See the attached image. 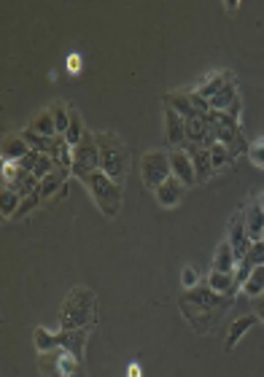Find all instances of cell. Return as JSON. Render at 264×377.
<instances>
[{
    "mask_svg": "<svg viewBox=\"0 0 264 377\" xmlns=\"http://www.w3.org/2000/svg\"><path fill=\"white\" fill-rule=\"evenodd\" d=\"M229 302L232 297H222V294H213L208 286H197L178 299V307H181L183 318L192 323V329L197 334H205L213 329V323L219 321V313Z\"/></svg>",
    "mask_w": 264,
    "mask_h": 377,
    "instance_id": "1",
    "label": "cell"
},
{
    "mask_svg": "<svg viewBox=\"0 0 264 377\" xmlns=\"http://www.w3.org/2000/svg\"><path fill=\"white\" fill-rule=\"evenodd\" d=\"M98 318V297L84 288L73 286L60 307V326L62 329H89Z\"/></svg>",
    "mask_w": 264,
    "mask_h": 377,
    "instance_id": "2",
    "label": "cell"
},
{
    "mask_svg": "<svg viewBox=\"0 0 264 377\" xmlns=\"http://www.w3.org/2000/svg\"><path fill=\"white\" fill-rule=\"evenodd\" d=\"M98 148H100V170L114 178L119 186L127 180L130 173V148L116 132H95Z\"/></svg>",
    "mask_w": 264,
    "mask_h": 377,
    "instance_id": "3",
    "label": "cell"
},
{
    "mask_svg": "<svg viewBox=\"0 0 264 377\" xmlns=\"http://www.w3.org/2000/svg\"><path fill=\"white\" fill-rule=\"evenodd\" d=\"M81 183L86 186V192L92 194V199L100 208L102 216H108V219H116L119 216V210H122V186L116 180L108 178L102 170H95Z\"/></svg>",
    "mask_w": 264,
    "mask_h": 377,
    "instance_id": "4",
    "label": "cell"
},
{
    "mask_svg": "<svg viewBox=\"0 0 264 377\" xmlns=\"http://www.w3.org/2000/svg\"><path fill=\"white\" fill-rule=\"evenodd\" d=\"M38 369L43 377H84V367L76 356H70L65 348L38 353Z\"/></svg>",
    "mask_w": 264,
    "mask_h": 377,
    "instance_id": "5",
    "label": "cell"
},
{
    "mask_svg": "<svg viewBox=\"0 0 264 377\" xmlns=\"http://www.w3.org/2000/svg\"><path fill=\"white\" fill-rule=\"evenodd\" d=\"M173 176V167H170V154H164L160 148L154 151H146L141 157V178L143 186H148L151 192H157L164 180Z\"/></svg>",
    "mask_w": 264,
    "mask_h": 377,
    "instance_id": "6",
    "label": "cell"
},
{
    "mask_svg": "<svg viewBox=\"0 0 264 377\" xmlns=\"http://www.w3.org/2000/svg\"><path fill=\"white\" fill-rule=\"evenodd\" d=\"M95 170H100V148H98L95 132H86L81 143L73 148V167H70V173L79 180H84Z\"/></svg>",
    "mask_w": 264,
    "mask_h": 377,
    "instance_id": "7",
    "label": "cell"
},
{
    "mask_svg": "<svg viewBox=\"0 0 264 377\" xmlns=\"http://www.w3.org/2000/svg\"><path fill=\"white\" fill-rule=\"evenodd\" d=\"M210 124L216 130V140L224 143L226 148H232L238 140L243 138L240 135V121L232 119L229 114H222V111H210Z\"/></svg>",
    "mask_w": 264,
    "mask_h": 377,
    "instance_id": "8",
    "label": "cell"
},
{
    "mask_svg": "<svg viewBox=\"0 0 264 377\" xmlns=\"http://www.w3.org/2000/svg\"><path fill=\"white\" fill-rule=\"evenodd\" d=\"M226 240H229V245L235 248V254H238V261L251 251V240H248V232H245V216L243 210H238L232 221H229V226H226Z\"/></svg>",
    "mask_w": 264,
    "mask_h": 377,
    "instance_id": "9",
    "label": "cell"
},
{
    "mask_svg": "<svg viewBox=\"0 0 264 377\" xmlns=\"http://www.w3.org/2000/svg\"><path fill=\"white\" fill-rule=\"evenodd\" d=\"M170 167H173V176L181 180L183 186H194V183H197L194 162H192L186 148H173V151H170Z\"/></svg>",
    "mask_w": 264,
    "mask_h": 377,
    "instance_id": "10",
    "label": "cell"
},
{
    "mask_svg": "<svg viewBox=\"0 0 264 377\" xmlns=\"http://www.w3.org/2000/svg\"><path fill=\"white\" fill-rule=\"evenodd\" d=\"M164 138L173 148H186V121L170 105H164Z\"/></svg>",
    "mask_w": 264,
    "mask_h": 377,
    "instance_id": "11",
    "label": "cell"
},
{
    "mask_svg": "<svg viewBox=\"0 0 264 377\" xmlns=\"http://www.w3.org/2000/svg\"><path fill=\"white\" fill-rule=\"evenodd\" d=\"M245 216V232H248V240L251 243H264V210L256 205V199L251 197L248 205L243 208Z\"/></svg>",
    "mask_w": 264,
    "mask_h": 377,
    "instance_id": "12",
    "label": "cell"
},
{
    "mask_svg": "<svg viewBox=\"0 0 264 377\" xmlns=\"http://www.w3.org/2000/svg\"><path fill=\"white\" fill-rule=\"evenodd\" d=\"M154 194H157V202H160L162 208H167V210H170V208H178V205L183 202L186 186H183L176 176H170V178L164 180V183L157 189V192H154Z\"/></svg>",
    "mask_w": 264,
    "mask_h": 377,
    "instance_id": "13",
    "label": "cell"
},
{
    "mask_svg": "<svg viewBox=\"0 0 264 377\" xmlns=\"http://www.w3.org/2000/svg\"><path fill=\"white\" fill-rule=\"evenodd\" d=\"M186 151H189V157H192V162H194L197 183H205V180L216 173L213 159H210V148H203V146H192V143H186Z\"/></svg>",
    "mask_w": 264,
    "mask_h": 377,
    "instance_id": "14",
    "label": "cell"
},
{
    "mask_svg": "<svg viewBox=\"0 0 264 377\" xmlns=\"http://www.w3.org/2000/svg\"><path fill=\"white\" fill-rule=\"evenodd\" d=\"M86 339H89V332H86V329H62L60 332V348H65L70 356H76L79 361H84Z\"/></svg>",
    "mask_w": 264,
    "mask_h": 377,
    "instance_id": "15",
    "label": "cell"
},
{
    "mask_svg": "<svg viewBox=\"0 0 264 377\" xmlns=\"http://www.w3.org/2000/svg\"><path fill=\"white\" fill-rule=\"evenodd\" d=\"M232 79H235V76H232L229 70H213V73H210V76H208V79H205L203 84L194 89V92H197L203 100H208V102H210V100L216 98V95H219V92H222L224 86H226Z\"/></svg>",
    "mask_w": 264,
    "mask_h": 377,
    "instance_id": "16",
    "label": "cell"
},
{
    "mask_svg": "<svg viewBox=\"0 0 264 377\" xmlns=\"http://www.w3.org/2000/svg\"><path fill=\"white\" fill-rule=\"evenodd\" d=\"M238 270V254L235 248L229 245V240L219 243L216 254H213V264H210V272H235Z\"/></svg>",
    "mask_w": 264,
    "mask_h": 377,
    "instance_id": "17",
    "label": "cell"
},
{
    "mask_svg": "<svg viewBox=\"0 0 264 377\" xmlns=\"http://www.w3.org/2000/svg\"><path fill=\"white\" fill-rule=\"evenodd\" d=\"M256 321H259V318L254 316V313H251V316L235 318V321H232V326H229L226 342H224V351H226V353H229V351H235V348H238V342H240V339H243L245 334L251 332V326H254Z\"/></svg>",
    "mask_w": 264,
    "mask_h": 377,
    "instance_id": "18",
    "label": "cell"
},
{
    "mask_svg": "<svg viewBox=\"0 0 264 377\" xmlns=\"http://www.w3.org/2000/svg\"><path fill=\"white\" fill-rule=\"evenodd\" d=\"M205 286L213 291V294H222V297H232L238 291V280L235 272H208Z\"/></svg>",
    "mask_w": 264,
    "mask_h": 377,
    "instance_id": "19",
    "label": "cell"
},
{
    "mask_svg": "<svg viewBox=\"0 0 264 377\" xmlns=\"http://www.w3.org/2000/svg\"><path fill=\"white\" fill-rule=\"evenodd\" d=\"M68 176H73L68 167H57L54 173H49L46 178L41 180V186H38V192H41V197L43 199H52V197H57L62 192V186L68 183Z\"/></svg>",
    "mask_w": 264,
    "mask_h": 377,
    "instance_id": "20",
    "label": "cell"
},
{
    "mask_svg": "<svg viewBox=\"0 0 264 377\" xmlns=\"http://www.w3.org/2000/svg\"><path fill=\"white\" fill-rule=\"evenodd\" d=\"M33 148L24 143L22 135H14V138H6L3 140V162H14V164H20L22 159L27 157Z\"/></svg>",
    "mask_w": 264,
    "mask_h": 377,
    "instance_id": "21",
    "label": "cell"
},
{
    "mask_svg": "<svg viewBox=\"0 0 264 377\" xmlns=\"http://www.w3.org/2000/svg\"><path fill=\"white\" fill-rule=\"evenodd\" d=\"M164 105H170L176 114H181L183 119H189V116L197 114V108H194L189 92H170V95H164Z\"/></svg>",
    "mask_w": 264,
    "mask_h": 377,
    "instance_id": "22",
    "label": "cell"
},
{
    "mask_svg": "<svg viewBox=\"0 0 264 377\" xmlns=\"http://www.w3.org/2000/svg\"><path fill=\"white\" fill-rule=\"evenodd\" d=\"M240 100V92H238V84H235V79L229 81L226 86H224L222 92L216 95V98L210 100V111H222V114H226L235 102Z\"/></svg>",
    "mask_w": 264,
    "mask_h": 377,
    "instance_id": "23",
    "label": "cell"
},
{
    "mask_svg": "<svg viewBox=\"0 0 264 377\" xmlns=\"http://www.w3.org/2000/svg\"><path fill=\"white\" fill-rule=\"evenodd\" d=\"M33 345H36V351H38V353L57 351V348H60V332L54 334V332H49L46 326H38V329L33 332Z\"/></svg>",
    "mask_w": 264,
    "mask_h": 377,
    "instance_id": "24",
    "label": "cell"
},
{
    "mask_svg": "<svg viewBox=\"0 0 264 377\" xmlns=\"http://www.w3.org/2000/svg\"><path fill=\"white\" fill-rule=\"evenodd\" d=\"M27 130H33L36 135H43V138H57V124H54L52 111H41L36 119L30 121V127H27Z\"/></svg>",
    "mask_w": 264,
    "mask_h": 377,
    "instance_id": "25",
    "label": "cell"
},
{
    "mask_svg": "<svg viewBox=\"0 0 264 377\" xmlns=\"http://www.w3.org/2000/svg\"><path fill=\"white\" fill-rule=\"evenodd\" d=\"M20 205H22L20 192H14V189H3L0 192V213H3V219H14L17 210H20Z\"/></svg>",
    "mask_w": 264,
    "mask_h": 377,
    "instance_id": "26",
    "label": "cell"
},
{
    "mask_svg": "<svg viewBox=\"0 0 264 377\" xmlns=\"http://www.w3.org/2000/svg\"><path fill=\"white\" fill-rule=\"evenodd\" d=\"M243 294L251 299H256L264 294V264L262 267H256V270L248 275V280L243 283Z\"/></svg>",
    "mask_w": 264,
    "mask_h": 377,
    "instance_id": "27",
    "label": "cell"
},
{
    "mask_svg": "<svg viewBox=\"0 0 264 377\" xmlns=\"http://www.w3.org/2000/svg\"><path fill=\"white\" fill-rule=\"evenodd\" d=\"M49 111H52L54 124H57V135L65 138V132H68V127H70V105H65V102H54Z\"/></svg>",
    "mask_w": 264,
    "mask_h": 377,
    "instance_id": "28",
    "label": "cell"
},
{
    "mask_svg": "<svg viewBox=\"0 0 264 377\" xmlns=\"http://www.w3.org/2000/svg\"><path fill=\"white\" fill-rule=\"evenodd\" d=\"M210 159H213V167H216V170H224V167H229V164L235 162L232 151H229L224 143H216V146L210 148Z\"/></svg>",
    "mask_w": 264,
    "mask_h": 377,
    "instance_id": "29",
    "label": "cell"
},
{
    "mask_svg": "<svg viewBox=\"0 0 264 377\" xmlns=\"http://www.w3.org/2000/svg\"><path fill=\"white\" fill-rule=\"evenodd\" d=\"M181 286H183V291H192V288L200 286V272H197V267H183Z\"/></svg>",
    "mask_w": 264,
    "mask_h": 377,
    "instance_id": "30",
    "label": "cell"
},
{
    "mask_svg": "<svg viewBox=\"0 0 264 377\" xmlns=\"http://www.w3.org/2000/svg\"><path fill=\"white\" fill-rule=\"evenodd\" d=\"M248 159H251L256 167H262L264 170V138L254 140V143L248 146Z\"/></svg>",
    "mask_w": 264,
    "mask_h": 377,
    "instance_id": "31",
    "label": "cell"
},
{
    "mask_svg": "<svg viewBox=\"0 0 264 377\" xmlns=\"http://www.w3.org/2000/svg\"><path fill=\"white\" fill-rule=\"evenodd\" d=\"M41 192H36V194H30V197H24L22 199V205H20V210H17V216L14 219H24L30 210H36L38 208V202H41Z\"/></svg>",
    "mask_w": 264,
    "mask_h": 377,
    "instance_id": "32",
    "label": "cell"
},
{
    "mask_svg": "<svg viewBox=\"0 0 264 377\" xmlns=\"http://www.w3.org/2000/svg\"><path fill=\"white\" fill-rule=\"evenodd\" d=\"M65 65H68V73H70V76H79V73H81V68H84L81 54L70 52V54H68V60H65Z\"/></svg>",
    "mask_w": 264,
    "mask_h": 377,
    "instance_id": "33",
    "label": "cell"
},
{
    "mask_svg": "<svg viewBox=\"0 0 264 377\" xmlns=\"http://www.w3.org/2000/svg\"><path fill=\"white\" fill-rule=\"evenodd\" d=\"M38 162H41V154H38V151H30V154L20 162V167H22V170H27V173H33Z\"/></svg>",
    "mask_w": 264,
    "mask_h": 377,
    "instance_id": "34",
    "label": "cell"
},
{
    "mask_svg": "<svg viewBox=\"0 0 264 377\" xmlns=\"http://www.w3.org/2000/svg\"><path fill=\"white\" fill-rule=\"evenodd\" d=\"M254 316H256L264 323V294H262V297H256V305H254Z\"/></svg>",
    "mask_w": 264,
    "mask_h": 377,
    "instance_id": "35",
    "label": "cell"
},
{
    "mask_svg": "<svg viewBox=\"0 0 264 377\" xmlns=\"http://www.w3.org/2000/svg\"><path fill=\"white\" fill-rule=\"evenodd\" d=\"M127 377H143L141 364H130V369H127Z\"/></svg>",
    "mask_w": 264,
    "mask_h": 377,
    "instance_id": "36",
    "label": "cell"
},
{
    "mask_svg": "<svg viewBox=\"0 0 264 377\" xmlns=\"http://www.w3.org/2000/svg\"><path fill=\"white\" fill-rule=\"evenodd\" d=\"M224 8H226V11H238L240 3H238V0H229V3H224Z\"/></svg>",
    "mask_w": 264,
    "mask_h": 377,
    "instance_id": "37",
    "label": "cell"
},
{
    "mask_svg": "<svg viewBox=\"0 0 264 377\" xmlns=\"http://www.w3.org/2000/svg\"><path fill=\"white\" fill-rule=\"evenodd\" d=\"M254 199H256V205H259V208H262V210H264V192H262V194H256V197H254Z\"/></svg>",
    "mask_w": 264,
    "mask_h": 377,
    "instance_id": "38",
    "label": "cell"
}]
</instances>
